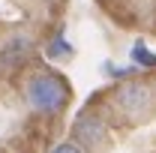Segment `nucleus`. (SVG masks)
Listing matches in <instances>:
<instances>
[{
  "mask_svg": "<svg viewBox=\"0 0 156 153\" xmlns=\"http://www.w3.org/2000/svg\"><path fill=\"white\" fill-rule=\"evenodd\" d=\"M27 93V102L36 108V111H45V114H54V111H63L66 102H69V87L66 81L51 72H39L27 81L24 87Z\"/></svg>",
  "mask_w": 156,
  "mask_h": 153,
  "instance_id": "1",
  "label": "nucleus"
},
{
  "mask_svg": "<svg viewBox=\"0 0 156 153\" xmlns=\"http://www.w3.org/2000/svg\"><path fill=\"white\" fill-rule=\"evenodd\" d=\"M117 105L126 111V114H144L147 111V105H150V99H153V90H150V84H144V81H123L120 87H117Z\"/></svg>",
  "mask_w": 156,
  "mask_h": 153,
  "instance_id": "2",
  "label": "nucleus"
},
{
  "mask_svg": "<svg viewBox=\"0 0 156 153\" xmlns=\"http://www.w3.org/2000/svg\"><path fill=\"white\" fill-rule=\"evenodd\" d=\"M105 135H108V129H105V123H102L96 114H81L75 123H72V141H78L81 147L102 144Z\"/></svg>",
  "mask_w": 156,
  "mask_h": 153,
  "instance_id": "3",
  "label": "nucleus"
},
{
  "mask_svg": "<svg viewBox=\"0 0 156 153\" xmlns=\"http://www.w3.org/2000/svg\"><path fill=\"white\" fill-rule=\"evenodd\" d=\"M132 60L141 63V66H156V54H150L144 45H135V48H132Z\"/></svg>",
  "mask_w": 156,
  "mask_h": 153,
  "instance_id": "4",
  "label": "nucleus"
},
{
  "mask_svg": "<svg viewBox=\"0 0 156 153\" xmlns=\"http://www.w3.org/2000/svg\"><path fill=\"white\" fill-rule=\"evenodd\" d=\"M48 54H51V57H66V54H72V45H66L63 39H57V42H51Z\"/></svg>",
  "mask_w": 156,
  "mask_h": 153,
  "instance_id": "5",
  "label": "nucleus"
},
{
  "mask_svg": "<svg viewBox=\"0 0 156 153\" xmlns=\"http://www.w3.org/2000/svg\"><path fill=\"white\" fill-rule=\"evenodd\" d=\"M51 153H84V147H81L78 141H60Z\"/></svg>",
  "mask_w": 156,
  "mask_h": 153,
  "instance_id": "6",
  "label": "nucleus"
}]
</instances>
